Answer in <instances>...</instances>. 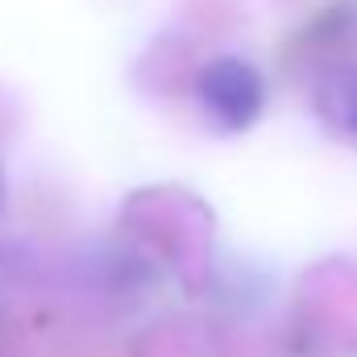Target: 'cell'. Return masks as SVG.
Here are the masks:
<instances>
[{"label":"cell","mask_w":357,"mask_h":357,"mask_svg":"<svg viewBox=\"0 0 357 357\" xmlns=\"http://www.w3.org/2000/svg\"><path fill=\"white\" fill-rule=\"evenodd\" d=\"M199 96L204 108L225 125V129H245L262 112V75L245 59H216L199 75Z\"/></svg>","instance_id":"cell-1"}]
</instances>
